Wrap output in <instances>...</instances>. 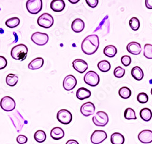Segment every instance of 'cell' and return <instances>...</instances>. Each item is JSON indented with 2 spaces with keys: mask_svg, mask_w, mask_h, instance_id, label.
<instances>
[{
  "mask_svg": "<svg viewBox=\"0 0 152 144\" xmlns=\"http://www.w3.org/2000/svg\"><path fill=\"white\" fill-rule=\"evenodd\" d=\"M65 3L63 0H53L50 3V8L56 12H60L64 10Z\"/></svg>",
  "mask_w": 152,
  "mask_h": 144,
  "instance_id": "obj_17",
  "label": "cell"
},
{
  "mask_svg": "<svg viewBox=\"0 0 152 144\" xmlns=\"http://www.w3.org/2000/svg\"><path fill=\"white\" fill-rule=\"evenodd\" d=\"M57 118L61 124L68 125L72 121V116L69 111L66 109H61L57 113Z\"/></svg>",
  "mask_w": 152,
  "mask_h": 144,
  "instance_id": "obj_8",
  "label": "cell"
},
{
  "mask_svg": "<svg viewBox=\"0 0 152 144\" xmlns=\"http://www.w3.org/2000/svg\"><path fill=\"white\" fill-rule=\"evenodd\" d=\"M151 95H152V88L151 89Z\"/></svg>",
  "mask_w": 152,
  "mask_h": 144,
  "instance_id": "obj_42",
  "label": "cell"
},
{
  "mask_svg": "<svg viewBox=\"0 0 152 144\" xmlns=\"http://www.w3.org/2000/svg\"><path fill=\"white\" fill-rule=\"evenodd\" d=\"M99 47V39L97 35H90L82 41L81 48L84 54L88 55L94 54Z\"/></svg>",
  "mask_w": 152,
  "mask_h": 144,
  "instance_id": "obj_1",
  "label": "cell"
},
{
  "mask_svg": "<svg viewBox=\"0 0 152 144\" xmlns=\"http://www.w3.org/2000/svg\"><path fill=\"white\" fill-rule=\"evenodd\" d=\"M125 139L124 136L119 133H115L111 136V142L112 144H123Z\"/></svg>",
  "mask_w": 152,
  "mask_h": 144,
  "instance_id": "obj_23",
  "label": "cell"
},
{
  "mask_svg": "<svg viewBox=\"0 0 152 144\" xmlns=\"http://www.w3.org/2000/svg\"><path fill=\"white\" fill-rule=\"evenodd\" d=\"M20 20L17 17H13L8 19L6 22V25L9 28H15L20 24Z\"/></svg>",
  "mask_w": 152,
  "mask_h": 144,
  "instance_id": "obj_30",
  "label": "cell"
},
{
  "mask_svg": "<svg viewBox=\"0 0 152 144\" xmlns=\"http://www.w3.org/2000/svg\"><path fill=\"white\" fill-rule=\"evenodd\" d=\"M144 56L147 59H152V44H146L144 46Z\"/></svg>",
  "mask_w": 152,
  "mask_h": 144,
  "instance_id": "obj_32",
  "label": "cell"
},
{
  "mask_svg": "<svg viewBox=\"0 0 152 144\" xmlns=\"http://www.w3.org/2000/svg\"><path fill=\"white\" fill-rule=\"evenodd\" d=\"M87 4L91 8H95L98 4V0H86Z\"/></svg>",
  "mask_w": 152,
  "mask_h": 144,
  "instance_id": "obj_38",
  "label": "cell"
},
{
  "mask_svg": "<svg viewBox=\"0 0 152 144\" xmlns=\"http://www.w3.org/2000/svg\"><path fill=\"white\" fill-rule=\"evenodd\" d=\"M43 2L42 0H28L26 2V8L31 14H37L42 10Z\"/></svg>",
  "mask_w": 152,
  "mask_h": 144,
  "instance_id": "obj_5",
  "label": "cell"
},
{
  "mask_svg": "<svg viewBox=\"0 0 152 144\" xmlns=\"http://www.w3.org/2000/svg\"><path fill=\"white\" fill-rule=\"evenodd\" d=\"M44 64V59L42 58H37L33 59L28 65V68L32 70L40 69Z\"/></svg>",
  "mask_w": 152,
  "mask_h": 144,
  "instance_id": "obj_18",
  "label": "cell"
},
{
  "mask_svg": "<svg viewBox=\"0 0 152 144\" xmlns=\"http://www.w3.org/2000/svg\"><path fill=\"white\" fill-rule=\"evenodd\" d=\"M139 114H140V117H141V119L146 122L150 121L152 117V112L148 108L142 109L140 111Z\"/></svg>",
  "mask_w": 152,
  "mask_h": 144,
  "instance_id": "obj_24",
  "label": "cell"
},
{
  "mask_svg": "<svg viewBox=\"0 0 152 144\" xmlns=\"http://www.w3.org/2000/svg\"><path fill=\"white\" fill-rule=\"evenodd\" d=\"M93 122L94 124L99 127H104L107 125L109 121L108 114L102 111H99L93 117Z\"/></svg>",
  "mask_w": 152,
  "mask_h": 144,
  "instance_id": "obj_3",
  "label": "cell"
},
{
  "mask_svg": "<svg viewBox=\"0 0 152 144\" xmlns=\"http://www.w3.org/2000/svg\"><path fill=\"white\" fill-rule=\"evenodd\" d=\"M77 80L74 77V76L72 75H69L66 76L63 82V86L64 89L66 91L72 90L75 88V87L77 85Z\"/></svg>",
  "mask_w": 152,
  "mask_h": 144,
  "instance_id": "obj_11",
  "label": "cell"
},
{
  "mask_svg": "<svg viewBox=\"0 0 152 144\" xmlns=\"http://www.w3.org/2000/svg\"><path fill=\"white\" fill-rule=\"evenodd\" d=\"M99 70L102 72H107L111 69V64L107 60H102L97 64Z\"/></svg>",
  "mask_w": 152,
  "mask_h": 144,
  "instance_id": "obj_26",
  "label": "cell"
},
{
  "mask_svg": "<svg viewBox=\"0 0 152 144\" xmlns=\"http://www.w3.org/2000/svg\"><path fill=\"white\" fill-rule=\"evenodd\" d=\"M54 18L52 15L48 14V13H44L43 14L40 15L37 20V23L40 27L49 29L54 24Z\"/></svg>",
  "mask_w": 152,
  "mask_h": 144,
  "instance_id": "obj_4",
  "label": "cell"
},
{
  "mask_svg": "<svg viewBox=\"0 0 152 144\" xmlns=\"http://www.w3.org/2000/svg\"><path fill=\"white\" fill-rule=\"evenodd\" d=\"M84 82L88 85L91 87L97 86L100 82V77L99 75L94 71L88 72L83 78Z\"/></svg>",
  "mask_w": 152,
  "mask_h": 144,
  "instance_id": "obj_6",
  "label": "cell"
},
{
  "mask_svg": "<svg viewBox=\"0 0 152 144\" xmlns=\"http://www.w3.org/2000/svg\"><path fill=\"white\" fill-rule=\"evenodd\" d=\"M126 50H128L130 54L134 55H137L141 54L142 51V47L139 43L133 41L127 45V46H126Z\"/></svg>",
  "mask_w": 152,
  "mask_h": 144,
  "instance_id": "obj_15",
  "label": "cell"
},
{
  "mask_svg": "<svg viewBox=\"0 0 152 144\" xmlns=\"http://www.w3.org/2000/svg\"><path fill=\"white\" fill-rule=\"evenodd\" d=\"M91 91L85 87L79 88L76 92V96L79 100H84L89 98L91 96Z\"/></svg>",
  "mask_w": 152,
  "mask_h": 144,
  "instance_id": "obj_20",
  "label": "cell"
},
{
  "mask_svg": "<svg viewBox=\"0 0 152 144\" xmlns=\"http://www.w3.org/2000/svg\"><path fill=\"white\" fill-rule=\"evenodd\" d=\"M69 1L70 3H71L72 4H76V3H77L79 1V0H77V1H72V0H69Z\"/></svg>",
  "mask_w": 152,
  "mask_h": 144,
  "instance_id": "obj_41",
  "label": "cell"
},
{
  "mask_svg": "<svg viewBox=\"0 0 152 144\" xmlns=\"http://www.w3.org/2000/svg\"><path fill=\"white\" fill-rule=\"evenodd\" d=\"M137 100L139 103L144 104L148 102V96L145 93L142 92V93H140L138 94V95L137 96Z\"/></svg>",
  "mask_w": 152,
  "mask_h": 144,
  "instance_id": "obj_33",
  "label": "cell"
},
{
  "mask_svg": "<svg viewBox=\"0 0 152 144\" xmlns=\"http://www.w3.org/2000/svg\"><path fill=\"white\" fill-rule=\"evenodd\" d=\"M95 111V106L93 103L88 102L83 103L81 106L80 112L85 116H90L93 115Z\"/></svg>",
  "mask_w": 152,
  "mask_h": 144,
  "instance_id": "obj_13",
  "label": "cell"
},
{
  "mask_svg": "<svg viewBox=\"0 0 152 144\" xmlns=\"http://www.w3.org/2000/svg\"><path fill=\"white\" fill-rule=\"evenodd\" d=\"M129 25L130 28L133 30L137 31L139 29V27H140V22H139V20L137 19V18L133 17L129 21Z\"/></svg>",
  "mask_w": 152,
  "mask_h": 144,
  "instance_id": "obj_31",
  "label": "cell"
},
{
  "mask_svg": "<svg viewBox=\"0 0 152 144\" xmlns=\"http://www.w3.org/2000/svg\"><path fill=\"white\" fill-rule=\"evenodd\" d=\"M107 138V134L104 130H95L91 136V141L94 144H99Z\"/></svg>",
  "mask_w": 152,
  "mask_h": 144,
  "instance_id": "obj_10",
  "label": "cell"
},
{
  "mask_svg": "<svg viewBox=\"0 0 152 144\" xmlns=\"http://www.w3.org/2000/svg\"><path fill=\"white\" fill-rule=\"evenodd\" d=\"M66 144H79V143L77 140H74V139H70L67 141Z\"/></svg>",
  "mask_w": 152,
  "mask_h": 144,
  "instance_id": "obj_40",
  "label": "cell"
},
{
  "mask_svg": "<svg viewBox=\"0 0 152 144\" xmlns=\"http://www.w3.org/2000/svg\"><path fill=\"white\" fill-rule=\"evenodd\" d=\"M31 40L34 43L38 46H44L49 41V36L45 33L37 32L32 34Z\"/></svg>",
  "mask_w": 152,
  "mask_h": 144,
  "instance_id": "obj_9",
  "label": "cell"
},
{
  "mask_svg": "<svg viewBox=\"0 0 152 144\" xmlns=\"http://www.w3.org/2000/svg\"><path fill=\"white\" fill-rule=\"evenodd\" d=\"M121 62L125 67H128L132 62L131 57L129 55H124L121 58Z\"/></svg>",
  "mask_w": 152,
  "mask_h": 144,
  "instance_id": "obj_35",
  "label": "cell"
},
{
  "mask_svg": "<svg viewBox=\"0 0 152 144\" xmlns=\"http://www.w3.org/2000/svg\"><path fill=\"white\" fill-rule=\"evenodd\" d=\"M72 30L75 33H80L85 28V23L80 18L74 20L71 24Z\"/></svg>",
  "mask_w": 152,
  "mask_h": 144,
  "instance_id": "obj_16",
  "label": "cell"
},
{
  "mask_svg": "<svg viewBox=\"0 0 152 144\" xmlns=\"http://www.w3.org/2000/svg\"><path fill=\"white\" fill-rule=\"evenodd\" d=\"M73 68L80 73H83L88 67L87 62L81 59H75L72 62Z\"/></svg>",
  "mask_w": 152,
  "mask_h": 144,
  "instance_id": "obj_12",
  "label": "cell"
},
{
  "mask_svg": "<svg viewBox=\"0 0 152 144\" xmlns=\"http://www.w3.org/2000/svg\"><path fill=\"white\" fill-rule=\"evenodd\" d=\"M117 48L115 46L113 45H108L105 47L104 49V55L109 58H113L117 54Z\"/></svg>",
  "mask_w": 152,
  "mask_h": 144,
  "instance_id": "obj_22",
  "label": "cell"
},
{
  "mask_svg": "<svg viewBox=\"0 0 152 144\" xmlns=\"http://www.w3.org/2000/svg\"><path fill=\"white\" fill-rule=\"evenodd\" d=\"M131 74L133 78L137 81H141L144 77L143 71L141 67L138 66H135L132 69Z\"/></svg>",
  "mask_w": 152,
  "mask_h": 144,
  "instance_id": "obj_21",
  "label": "cell"
},
{
  "mask_svg": "<svg viewBox=\"0 0 152 144\" xmlns=\"http://www.w3.org/2000/svg\"><path fill=\"white\" fill-rule=\"evenodd\" d=\"M125 73V70L120 66L117 67L115 69V70H114V75H115V76L117 78L122 77L124 76Z\"/></svg>",
  "mask_w": 152,
  "mask_h": 144,
  "instance_id": "obj_34",
  "label": "cell"
},
{
  "mask_svg": "<svg viewBox=\"0 0 152 144\" xmlns=\"http://www.w3.org/2000/svg\"><path fill=\"white\" fill-rule=\"evenodd\" d=\"M0 106L6 111H12L15 110L16 103L15 100L10 96H5L3 98L0 102Z\"/></svg>",
  "mask_w": 152,
  "mask_h": 144,
  "instance_id": "obj_7",
  "label": "cell"
},
{
  "mask_svg": "<svg viewBox=\"0 0 152 144\" xmlns=\"http://www.w3.org/2000/svg\"><path fill=\"white\" fill-rule=\"evenodd\" d=\"M145 6L148 9H152V0H145Z\"/></svg>",
  "mask_w": 152,
  "mask_h": 144,
  "instance_id": "obj_39",
  "label": "cell"
},
{
  "mask_svg": "<svg viewBox=\"0 0 152 144\" xmlns=\"http://www.w3.org/2000/svg\"><path fill=\"white\" fill-rule=\"evenodd\" d=\"M138 139L142 143H150L152 142V131L144 130L138 135Z\"/></svg>",
  "mask_w": 152,
  "mask_h": 144,
  "instance_id": "obj_14",
  "label": "cell"
},
{
  "mask_svg": "<svg viewBox=\"0 0 152 144\" xmlns=\"http://www.w3.org/2000/svg\"><path fill=\"white\" fill-rule=\"evenodd\" d=\"M18 81V77L15 74H9L6 76V82L7 85L10 87H14L16 85Z\"/></svg>",
  "mask_w": 152,
  "mask_h": 144,
  "instance_id": "obj_25",
  "label": "cell"
},
{
  "mask_svg": "<svg viewBox=\"0 0 152 144\" xmlns=\"http://www.w3.org/2000/svg\"><path fill=\"white\" fill-rule=\"evenodd\" d=\"M28 48L24 44H18L12 48L10 55L12 58L15 60L24 61L27 57Z\"/></svg>",
  "mask_w": 152,
  "mask_h": 144,
  "instance_id": "obj_2",
  "label": "cell"
},
{
  "mask_svg": "<svg viewBox=\"0 0 152 144\" xmlns=\"http://www.w3.org/2000/svg\"><path fill=\"white\" fill-rule=\"evenodd\" d=\"M50 135L54 140H60L65 136V132L62 128L57 127L51 130Z\"/></svg>",
  "mask_w": 152,
  "mask_h": 144,
  "instance_id": "obj_19",
  "label": "cell"
},
{
  "mask_svg": "<svg viewBox=\"0 0 152 144\" xmlns=\"http://www.w3.org/2000/svg\"><path fill=\"white\" fill-rule=\"evenodd\" d=\"M17 142L19 144H24L28 142V137L23 135H20L17 137Z\"/></svg>",
  "mask_w": 152,
  "mask_h": 144,
  "instance_id": "obj_36",
  "label": "cell"
},
{
  "mask_svg": "<svg viewBox=\"0 0 152 144\" xmlns=\"http://www.w3.org/2000/svg\"><path fill=\"white\" fill-rule=\"evenodd\" d=\"M124 117L127 120H136L137 119L136 113L132 108H127L125 110Z\"/></svg>",
  "mask_w": 152,
  "mask_h": 144,
  "instance_id": "obj_29",
  "label": "cell"
},
{
  "mask_svg": "<svg viewBox=\"0 0 152 144\" xmlns=\"http://www.w3.org/2000/svg\"><path fill=\"white\" fill-rule=\"evenodd\" d=\"M7 65V59L4 56H0V70H2L6 68Z\"/></svg>",
  "mask_w": 152,
  "mask_h": 144,
  "instance_id": "obj_37",
  "label": "cell"
},
{
  "mask_svg": "<svg viewBox=\"0 0 152 144\" xmlns=\"http://www.w3.org/2000/svg\"><path fill=\"white\" fill-rule=\"evenodd\" d=\"M35 140L39 143H42L46 139V135L43 130H38L34 134Z\"/></svg>",
  "mask_w": 152,
  "mask_h": 144,
  "instance_id": "obj_28",
  "label": "cell"
},
{
  "mask_svg": "<svg viewBox=\"0 0 152 144\" xmlns=\"http://www.w3.org/2000/svg\"><path fill=\"white\" fill-rule=\"evenodd\" d=\"M119 95L122 99H127L131 96L132 91L129 88L122 87L119 90Z\"/></svg>",
  "mask_w": 152,
  "mask_h": 144,
  "instance_id": "obj_27",
  "label": "cell"
}]
</instances>
